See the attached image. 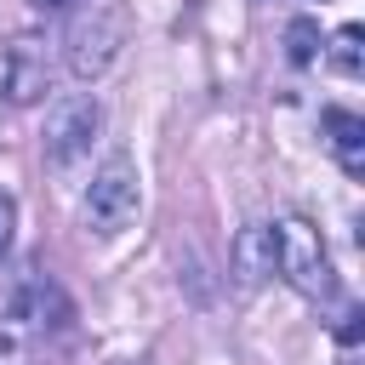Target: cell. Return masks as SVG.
<instances>
[{
  "label": "cell",
  "mask_w": 365,
  "mask_h": 365,
  "mask_svg": "<svg viewBox=\"0 0 365 365\" xmlns=\"http://www.w3.org/2000/svg\"><path fill=\"white\" fill-rule=\"evenodd\" d=\"M285 57H291L297 68L319 57V29H314L308 17H291V23H285Z\"/></svg>",
  "instance_id": "obj_9"
},
{
  "label": "cell",
  "mask_w": 365,
  "mask_h": 365,
  "mask_svg": "<svg viewBox=\"0 0 365 365\" xmlns=\"http://www.w3.org/2000/svg\"><path fill=\"white\" fill-rule=\"evenodd\" d=\"M137 205H143V188H137V165L131 154H108L91 182H86V200H80V217L97 240H114L137 222Z\"/></svg>",
  "instance_id": "obj_3"
},
{
  "label": "cell",
  "mask_w": 365,
  "mask_h": 365,
  "mask_svg": "<svg viewBox=\"0 0 365 365\" xmlns=\"http://www.w3.org/2000/svg\"><path fill=\"white\" fill-rule=\"evenodd\" d=\"M11 234H17V200L0 188V257L11 251Z\"/></svg>",
  "instance_id": "obj_11"
},
{
  "label": "cell",
  "mask_w": 365,
  "mask_h": 365,
  "mask_svg": "<svg viewBox=\"0 0 365 365\" xmlns=\"http://www.w3.org/2000/svg\"><path fill=\"white\" fill-rule=\"evenodd\" d=\"M359 40H365V29H359V23L336 29V40H331V68H336V74H348V80H354V74H365V46H359Z\"/></svg>",
  "instance_id": "obj_8"
},
{
  "label": "cell",
  "mask_w": 365,
  "mask_h": 365,
  "mask_svg": "<svg viewBox=\"0 0 365 365\" xmlns=\"http://www.w3.org/2000/svg\"><path fill=\"white\" fill-rule=\"evenodd\" d=\"M274 274L302 297H331L336 291L325 240H319V228L308 217H279L274 222Z\"/></svg>",
  "instance_id": "obj_4"
},
{
  "label": "cell",
  "mask_w": 365,
  "mask_h": 365,
  "mask_svg": "<svg viewBox=\"0 0 365 365\" xmlns=\"http://www.w3.org/2000/svg\"><path fill=\"white\" fill-rule=\"evenodd\" d=\"M125 40H131V11L120 0H91L63 34V68L74 80H103L120 63Z\"/></svg>",
  "instance_id": "obj_1"
},
{
  "label": "cell",
  "mask_w": 365,
  "mask_h": 365,
  "mask_svg": "<svg viewBox=\"0 0 365 365\" xmlns=\"http://www.w3.org/2000/svg\"><path fill=\"white\" fill-rule=\"evenodd\" d=\"M0 80H6V103H40L51 86V57L40 34H17L0 51Z\"/></svg>",
  "instance_id": "obj_5"
},
{
  "label": "cell",
  "mask_w": 365,
  "mask_h": 365,
  "mask_svg": "<svg viewBox=\"0 0 365 365\" xmlns=\"http://www.w3.org/2000/svg\"><path fill=\"white\" fill-rule=\"evenodd\" d=\"M234 274H240V285H257V279L274 274V228L268 222L240 228V240H234Z\"/></svg>",
  "instance_id": "obj_7"
},
{
  "label": "cell",
  "mask_w": 365,
  "mask_h": 365,
  "mask_svg": "<svg viewBox=\"0 0 365 365\" xmlns=\"http://www.w3.org/2000/svg\"><path fill=\"white\" fill-rule=\"evenodd\" d=\"M325 148L348 177H365V120L354 108H325Z\"/></svg>",
  "instance_id": "obj_6"
},
{
  "label": "cell",
  "mask_w": 365,
  "mask_h": 365,
  "mask_svg": "<svg viewBox=\"0 0 365 365\" xmlns=\"http://www.w3.org/2000/svg\"><path fill=\"white\" fill-rule=\"evenodd\" d=\"M0 365H29V331H23V319H0Z\"/></svg>",
  "instance_id": "obj_10"
},
{
  "label": "cell",
  "mask_w": 365,
  "mask_h": 365,
  "mask_svg": "<svg viewBox=\"0 0 365 365\" xmlns=\"http://www.w3.org/2000/svg\"><path fill=\"white\" fill-rule=\"evenodd\" d=\"M63 6H74V0H34V11H63Z\"/></svg>",
  "instance_id": "obj_12"
},
{
  "label": "cell",
  "mask_w": 365,
  "mask_h": 365,
  "mask_svg": "<svg viewBox=\"0 0 365 365\" xmlns=\"http://www.w3.org/2000/svg\"><path fill=\"white\" fill-rule=\"evenodd\" d=\"M0 97H6V80H0Z\"/></svg>",
  "instance_id": "obj_13"
},
{
  "label": "cell",
  "mask_w": 365,
  "mask_h": 365,
  "mask_svg": "<svg viewBox=\"0 0 365 365\" xmlns=\"http://www.w3.org/2000/svg\"><path fill=\"white\" fill-rule=\"evenodd\" d=\"M97 137H103V103H97L91 91L57 97L51 114H46V137H40L46 165H51L57 177H74V171L91 160V143H97Z\"/></svg>",
  "instance_id": "obj_2"
}]
</instances>
